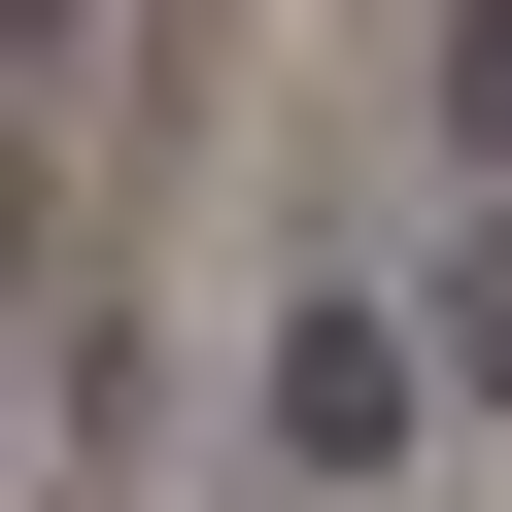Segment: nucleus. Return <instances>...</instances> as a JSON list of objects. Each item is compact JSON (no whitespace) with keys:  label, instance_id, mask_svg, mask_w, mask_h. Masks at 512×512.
<instances>
[{"label":"nucleus","instance_id":"obj_1","mask_svg":"<svg viewBox=\"0 0 512 512\" xmlns=\"http://www.w3.org/2000/svg\"><path fill=\"white\" fill-rule=\"evenodd\" d=\"M444 376H410V308H274V478H376Z\"/></svg>","mask_w":512,"mask_h":512},{"label":"nucleus","instance_id":"obj_2","mask_svg":"<svg viewBox=\"0 0 512 512\" xmlns=\"http://www.w3.org/2000/svg\"><path fill=\"white\" fill-rule=\"evenodd\" d=\"M410 376H444V410H512V205L444 239V274H410Z\"/></svg>","mask_w":512,"mask_h":512},{"label":"nucleus","instance_id":"obj_4","mask_svg":"<svg viewBox=\"0 0 512 512\" xmlns=\"http://www.w3.org/2000/svg\"><path fill=\"white\" fill-rule=\"evenodd\" d=\"M0 478H35V410H0Z\"/></svg>","mask_w":512,"mask_h":512},{"label":"nucleus","instance_id":"obj_3","mask_svg":"<svg viewBox=\"0 0 512 512\" xmlns=\"http://www.w3.org/2000/svg\"><path fill=\"white\" fill-rule=\"evenodd\" d=\"M0 69H69V0H0Z\"/></svg>","mask_w":512,"mask_h":512}]
</instances>
